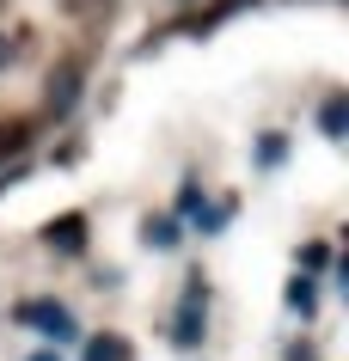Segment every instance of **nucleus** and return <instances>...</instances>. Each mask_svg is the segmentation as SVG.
<instances>
[{"instance_id":"1","label":"nucleus","mask_w":349,"mask_h":361,"mask_svg":"<svg viewBox=\"0 0 349 361\" xmlns=\"http://www.w3.org/2000/svg\"><path fill=\"white\" fill-rule=\"evenodd\" d=\"M25 319L43 324V331H56V337H68V331H74V319H68L61 306H25Z\"/></svg>"},{"instance_id":"2","label":"nucleus","mask_w":349,"mask_h":361,"mask_svg":"<svg viewBox=\"0 0 349 361\" xmlns=\"http://www.w3.org/2000/svg\"><path fill=\"white\" fill-rule=\"evenodd\" d=\"M49 239H56L61 251H80V239H86V227H80V221H61V227H49Z\"/></svg>"},{"instance_id":"3","label":"nucleus","mask_w":349,"mask_h":361,"mask_svg":"<svg viewBox=\"0 0 349 361\" xmlns=\"http://www.w3.org/2000/svg\"><path fill=\"white\" fill-rule=\"evenodd\" d=\"M92 361H123V343H116V337H104V343L92 349Z\"/></svg>"},{"instance_id":"4","label":"nucleus","mask_w":349,"mask_h":361,"mask_svg":"<svg viewBox=\"0 0 349 361\" xmlns=\"http://www.w3.org/2000/svg\"><path fill=\"white\" fill-rule=\"evenodd\" d=\"M13 141H19V129H13V135H6V129H0V153H6V147H13Z\"/></svg>"},{"instance_id":"5","label":"nucleus","mask_w":349,"mask_h":361,"mask_svg":"<svg viewBox=\"0 0 349 361\" xmlns=\"http://www.w3.org/2000/svg\"><path fill=\"white\" fill-rule=\"evenodd\" d=\"M0 68H6V37H0Z\"/></svg>"}]
</instances>
